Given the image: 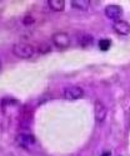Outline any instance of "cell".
I'll return each instance as SVG.
<instances>
[{
    "label": "cell",
    "mask_w": 130,
    "mask_h": 156,
    "mask_svg": "<svg viewBox=\"0 0 130 156\" xmlns=\"http://www.w3.org/2000/svg\"><path fill=\"white\" fill-rule=\"evenodd\" d=\"M79 44L82 45L83 48H89L94 44V39L90 34H82L79 37Z\"/></svg>",
    "instance_id": "obj_9"
},
{
    "label": "cell",
    "mask_w": 130,
    "mask_h": 156,
    "mask_svg": "<svg viewBox=\"0 0 130 156\" xmlns=\"http://www.w3.org/2000/svg\"><path fill=\"white\" fill-rule=\"evenodd\" d=\"M89 4H90L89 0H72L73 8L80 9V10H86L89 8Z\"/></svg>",
    "instance_id": "obj_10"
},
{
    "label": "cell",
    "mask_w": 130,
    "mask_h": 156,
    "mask_svg": "<svg viewBox=\"0 0 130 156\" xmlns=\"http://www.w3.org/2000/svg\"><path fill=\"white\" fill-rule=\"evenodd\" d=\"M114 30L120 35H128L130 33V24L125 20H116L114 22Z\"/></svg>",
    "instance_id": "obj_7"
},
{
    "label": "cell",
    "mask_w": 130,
    "mask_h": 156,
    "mask_svg": "<svg viewBox=\"0 0 130 156\" xmlns=\"http://www.w3.org/2000/svg\"><path fill=\"white\" fill-rule=\"evenodd\" d=\"M94 115H95V120L99 123L105 121L106 115H108V108L102 101H95V103H94Z\"/></svg>",
    "instance_id": "obj_4"
},
{
    "label": "cell",
    "mask_w": 130,
    "mask_h": 156,
    "mask_svg": "<svg viewBox=\"0 0 130 156\" xmlns=\"http://www.w3.org/2000/svg\"><path fill=\"white\" fill-rule=\"evenodd\" d=\"M106 18L109 19H112V20L116 22L119 20V18L123 15V9L120 8L119 5H108L105 8V10H104Z\"/></svg>",
    "instance_id": "obj_5"
},
{
    "label": "cell",
    "mask_w": 130,
    "mask_h": 156,
    "mask_svg": "<svg viewBox=\"0 0 130 156\" xmlns=\"http://www.w3.org/2000/svg\"><path fill=\"white\" fill-rule=\"evenodd\" d=\"M63 97L68 101H75L84 97V91L79 86H68L63 91Z\"/></svg>",
    "instance_id": "obj_2"
},
{
    "label": "cell",
    "mask_w": 130,
    "mask_h": 156,
    "mask_svg": "<svg viewBox=\"0 0 130 156\" xmlns=\"http://www.w3.org/2000/svg\"><path fill=\"white\" fill-rule=\"evenodd\" d=\"M48 6L52 9L53 12H63L65 8L64 0H48Z\"/></svg>",
    "instance_id": "obj_8"
},
{
    "label": "cell",
    "mask_w": 130,
    "mask_h": 156,
    "mask_svg": "<svg viewBox=\"0 0 130 156\" xmlns=\"http://www.w3.org/2000/svg\"><path fill=\"white\" fill-rule=\"evenodd\" d=\"M15 141L18 142L19 146H22V147H24V149H30L35 145V137L32 133H28V132L19 133L16 136Z\"/></svg>",
    "instance_id": "obj_3"
},
{
    "label": "cell",
    "mask_w": 130,
    "mask_h": 156,
    "mask_svg": "<svg viewBox=\"0 0 130 156\" xmlns=\"http://www.w3.org/2000/svg\"><path fill=\"white\" fill-rule=\"evenodd\" d=\"M13 54L20 59H29L32 58L35 53V49L30 45V44H25V43H19V44H15L13 47Z\"/></svg>",
    "instance_id": "obj_1"
},
{
    "label": "cell",
    "mask_w": 130,
    "mask_h": 156,
    "mask_svg": "<svg viewBox=\"0 0 130 156\" xmlns=\"http://www.w3.org/2000/svg\"><path fill=\"white\" fill-rule=\"evenodd\" d=\"M102 156H110V152H109V151H106V152H104Z\"/></svg>",
    "instance_id": "obj_14"
},
{
    "label": "cell",
    "mask_w": 130,
    "mask_h": 156,
    "mask_svg": "<svg viewBox=\"0 0 130 156\" xmlns=\"http://www.w3.org/2000/svg\"><path fill=\"white\" fill-rule=\"evenodd\" d=\"M23 23H24V25H32V24H34V18L32 15H26L23 19Z\"/></svg>",
    "instance_id": "obj_13"
},
{
    "label": "cell",
    "mask_w": 130,
    "mask_h": 156,
    "mask_svg": "<svg viewBox=\"0 0 130 156\" xmlns=\"http://www.w3.org/2000/svg\"><path fill=\"white\" fill-rule=\"evenodd\" d=\"M53 43L58 48H66L70 45V37L66 33H55L53 35Z\"/></svg>",
    "instance_id": "obj_6"
},
{
    "label": "cell",
    "mask_w": 130,
    "mask_h": 156,
    "mask_svg": "<svg viewBox=\"0 0 130 156\" xmlns=\"http://www.w3.org/2000/svg\"><path fill=\"white\" fill-rule=\"evenodd\" d=\"M39 52H40V53H43V54L50 52V45H49L48 43H42V44L39 45Z\"/></svg>",
    "instance_id": "obj_12"
},
{
    "label": "cell",
    "mask_w": 130,
    "mask_h": 156,
    "mask_svg": "<svg viewBox=\"0 0 130 156\" xmlns=\"http://www.w3.org/2000/svg\"><path fill=\"white\" fill-rule=\"evenodd\" d=\"M110 44H112L110 39H102V41L99 42V47H100L102 51H108L110 48Z\"/></svg>",
    "instance_id": "obj_11"
}]
</instances>
